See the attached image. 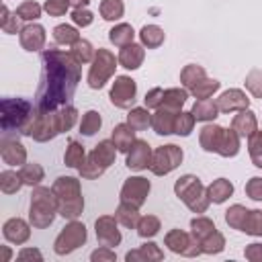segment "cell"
<instances>
[{
  "instance_id": "cell-18",
  "label": "cell",
  "mask_w": 262,
  "mask_h": 262,
  "mask_svg": "<svg viewBox=\"0 0 262 262\" xmlns=\"http://www.w3.org/2000/svg\"><path fill=\"white\" fill-rule=\"evenodd\" d=\"M2 233H4L6 242L20 246V244H25L31 237V225L25 219H20V217H12V219H8L4 223Z\"/></svg>"
},
{
  "instance_id": "cell-53",
  "label": "cell",
  "mask_w": 262,
  "mask_h": 262,
  "mask_svg": "<svg viewBox=\"0 0 262 262\" xmlns=\"http://www.w3.org/2000/svg\"><path fill=\"white\" fill-rule=\"evenodd\" d=\"M41 6L37 4V2H33V0H27V2H23L18 8H16V16L18 18H23V20H37L39 16H41Z\"/></svg>"
},
{
  "instance_id": "cell-40",
  "label": "cell",
  "mask_w": 262,
  "mask_h": 262,
  "mask_svg": "<svg viewBox=\"0 0 262 262\" xmlns=\"http://www.w3.org/2000/svg\"><path fill=\"white\" fill-rule=\"evenodd\" d=\"M23 184H25V182H23V178H20L18 172H12V170L0 172V188H2L4 194H14V192H18Z\"/></svg>"
},
{
  "instance_id": "cell-27",
  "label": "cell",
  "mask_w": 262,
  "mask_h": 262,
  "mask_svg": "<svg viewBox=\"0 0 262 262\" xmlns=\"http://www.w3.org/2000/svg\"><path fill=\"white\" fill-rule=\"evenodd\" d=\"M190 113H192V117L196 121H205L207 123V121H213L217 117L219 108H217V102L211 100V98H196V102L192 104Z\"/></svg>"
},
{
  "instance_id": "cell-9",
  "label": "cell",
  "mask_w": 262,
  "mask_h": 262,
  "mask_svg": "<svg viewBox=\"0 0 262 262\" xmlns=\"http://www.w3.org/2000/svg\"><path fill=\"white\" fill-rule=\"evenodd\" d=\"M86 225L76 221V219H70V223L59 231V235L55 237L53 242V250L57 256H66V254H72L74 250H78L80 246H84L86 242Z\"/></svg>"
},
{
  "instance_id": "cell-10",
  "label": "cell",
  "mask_w": 262,
  "mask_h": 262,
  "mask_svg": "<svg viewBox=\"0 0 262 262\" xmlns=\"http://www.w3.org/2000/svg\"><path fill=\"white\" fill-rule=\"evenodd\" d=\"M164 244L168 246L170 252L174 254H180V256H186V258H194L199 254H203L201 250V244L194 239L192 233H186L182 229H170L164 237Z\"/></svg>"
},
{
  "instance_id": "cell-14",
  "label": "cell",
  "mask_w": 262,
  "mask_h": 262,
  "mask_svg": "<svg viewBox=\"0 0 262 262\" xmlns=\"http://www.w3.org/2000/svg\"><path fill=\"white\" fill-rule=\"evenodd\" d=\"M117 217L113 215H102L96 219L94 223V229H96V239L100 246H119L121 244V231L117 229Z\"/></svg>"
},
{
  "instance_id": "cell-50",
  "label": "cell",
  "mask_w": 262,
  "mask_h": 262,
  "mask_svg": "<svg viewBox=\"0 0 262 262\" xmlns=\"http://www.w3.org/2000/svg\"><path fill=\"white\" fill-rule=\"evenodd\" d=\"M80 170V176L82 178H88V180H94V178H98V176H102L104 174V166H100L92 156H86V160H84V164L78 168Z\"/></svg>"
},
{
  "instance_id": "cell-30",
  "label": "cell",
  "mask_w": 262,
  "mask_h": 262,
  "mask_svg": "<svg viewBox=\"0 0 262 262\" xmlns=\"http://www.w3.org/2000/svg\"><path fill=\"white\" fill-rule=\"evenodd\" d=\"M115 217H117V221H119L121 225L133 229V227H137V221H139V207L121 201L119 207H117V211H115Z\"/></svg>"
},
{
  "instance_id": "cell-61",
  "label": "cell",
  "mask_w": 262,
  "mask_h": 262,
  "mask_svg": "<svg viewBox=\"0 0 262 262\" xmlns=\"http://www.w3.org/2000/svg\"><path fill=\"white\" fill-rule=\"evenodd\" d=\"M18 260H20V262H27V260H37V262H41L43 256H41V252H39L37 248H25V250H20Z\"/></svg>"
},
{
  "instance_id": "cell-24",
  "label": "cell",
  "mask_w": 262,
  "mask_h": 262,
  "mask_svg": "<svg viewBox=\"0 0 262 262\" xmlns=\"http://www.w3.org/2000/svg\"><path fill=\"white\" fill-rule=\"evenodd\" d=\"M113 143L117 145V149L119 151H123V154H127L129 151V147L133 145V141H135V129L129 125V123H119V125H115V129H113Z\"/></svg>"
},
{
  "instance_id": "cell-23",
  "label": "cell",
  "mask_w": 262,
  "mask_h": 262,
  "mask_svg": "<svg viewBox=\"0 0 262 262\" xmlns=\"http://www.w3.org/2000/svg\"><path fill=\"white\" fill-rule=\"evenodd\" d=\"M231 127L237 131L239 137H250L258 129V119L250 108L237 111V115L231 119Z\"/></svg>"
},
{
  "instance_id": "cell-28",
  "label": "cell",
  "mask_w": 262,
  "mask_h": 262,
  "mask_svg": "<svg viewBox=\"0 0 262 262\" xmlns=\"http://www.w3.org/2000/svg\"><path fill=\"white\" fill-rule=\"evenodd\" d=\"M237 151H239V135H237V131L233 127L223 129V137H221L217 154L223 156V158H233V156H237Z\"/></svg>"
},
{
  "instance_id": "cell-36",
  "label": "cell",
  "mask_w": 262,
  "mask_h": 262,
  "mask_svg": "<svg viewBox=\"0 0 262 262\" xmlns=\"http://www.w3.org/2000/svg\"><path fill=\"white\" fill-rule=\"evenodd\" d=\"M20 178L27 186H37L43 178H45V170L41 168V164H35V162H29V164H23L20 166Z\"/></svg>"
},
{
  "instance_id": "cell-4",
  "label": "cell",
  "mask_w": 262,
  "mask_h": 262,
  "mask_svg": "<svg viewBox=\"0 0 262 262\" xmlns=\"http://www.w3.org/2000/svg\"><path fill=\"white\" fill-rule=\"evenodd\" d=\"M57 213V201L51 188L35 186L31 192V205H29V223L37 229H45L55 221Z\"/></svg>"
},
{
  "instance_id": "cell-49",
  "label": "cell",
  "mask_w": 262,
  "mask_h": 262,
  "mask_svg": "<svg viewBox=\"0 0 262 262\" xmlns=\"http://www.w3.org/2000/svg\"><path fill=\"white\" fill-rule=\"evenodd\" d=\"M194 121H196V119L192 117V113L180 111V113L176 115V121H174V133H176V135H182V137L190 135L192 129H194Z\"/></svg>"
},
{
  "instance_id": "cell-32",
  "label": "cell",
  "mask_w": 262,
  "mask_h": 262,
  "mask_svg": "<svg viewBox=\"0 0 262 262\" xmlns=\"http://www.w3.org/2000/svg\"><path fill=\"white\" fill-rule=\"evenodd\" d=\"M133 37H135V31H133V27L127 25V23H119V25H115V27L108 31V39H111V43L117 45V47H125V45L133 43Z\"/></svg>"
},
{
  "instance_id": "cell-22",
  "label": "cell",
  "mask_w": 262,
  "mask_h": 262,
  "mask_svg": "<svg viewBox=\"0 0 262 262\" xmlns=\"http://www.w3.org/2000/svg\"><path fill=\"white\" fill-rule=\"evenodd\" d=\"M221 137H223V127L211 123V125H205V127L201 129V133H199V143H201V147H203L205 151L217 154L219 143H221Z\"/></svg>"
},
{
  "instance_id": "cell-29",
  "label": "cell",
  "mask_w": 262,
  "mask_h": 262,
  "mask_svg": "<svg viewBox=\"0 0 262 262\" xmlns=\"http://www.w3.org/2000/svg\"><path fill=\"white\" fill-rule=\"evenodd\" d=\"M205 78H207L205 68L199 66V63H188V66H184L182 72H180V82H182V86H184L188 92H190L199 82H203Z\"/></svg>"
},
{
  "instance_id": "cell-35",
  "label": "cell",
  "mask_w": 262,
  "mask_h": 262,
  "mask_svg": "<svg viewBox=\"0 0 262 262\" xmlns=\"http://www.w3.org/2000/svg\"><path fill=\"white\" fill-rule=\"evenodd\" d=\"M127 123H129L135 131H145L147 127H151V115H149L147 108L135 106V108H131L129 115H127Z\"/></svg>"
},
{
  "instance_id": "cell-42",
  "label": "cell",
  "mask_w": 262,
  "mask_h": 262,
  "mask_svg": "<svg viewBox=\"0 0 262 262\" xmlns=\"http://www.w3.org/2000/svg\"><path fill=\"white\" fill-rule=\"evenodd\" d=\"M242 231L248 235H262V211L260 209H250L246 215V221L242 225Z\"/></svg>"
},
{
  "instance_id": "cell-48",
  "label": "cell",
  "mask_w": 262,
  "mask_h": 262,
  "mask_svg": "<svg viewBox=\"0 0 262 262\" xmlns=\"http://www.w3.org/2000/svg\"><path fill=\"white\" fill-rule=\"evenodd\" d=\"M219 86H221L219 80H215V78H205L203 82H199V84L190 90V94H192L194 98H211L213 92L219 90Z\"/></svg>"
},
{
  "instance_id": "cell-11",
  "label": "cell",
  "mask_w": 262,
  "mask_h": 262,
  "mask_svg": "<svg viewBox=\"0 0 262 262\" xmlns=\"http://www.w3.org/2000/svg\"><path fill=\"white\" fill-rule=\"evenodd\" d=\"M135 96H137L135 80L129 78V76H117L113 86H111V92H108L111 102L117 108H131L133 102H135Z\"/></svg>"
},
{
  "instance_id": "cell-62",
  "label": "cell",
  "mask_w": 262,
  "mask_h": 262,
  "mask_svg": "<svg viewBox=\"0 0 262 262\" xmlns=\"http://www.w3.org/2000/svg\"><path fill=\"white\" fill-rule=\"evenodd\" d=\"M74 8H86L88 4H90V0H68Z\"/></svg>"
},
{
  "instance_id": "cell-39",
  "label": "cell",
  "mask_w": 262,
  "mask_h": 262,
  "mask_svg": "<svg viewBox=\"0 0 262 262\" xmlns=\"http://www.w3.org/2000/svg\"><path fill=\"white\" fill-rule=\"evenodd\" d=\"M94 49H92V45H90V41H86V39H80V41H76L74 45H72V49H70V55L82 66V63H88V61H92L94 59Z\"/></svg>"
},
{
  "instance_id": "cell-47",
  "label": "cell",
  "mask_w": 262,
  "mask_h": 262,
  "mask_svg": "<svg viewBox=\"0 0 262 262\" xmlns=\"http://www.w3.org/2000/svg\"><path fill=\"white\" fill-rule=\"evenodd\" d=\"M100 125H102L100 115L96 111H88V113H84V117L80 121V133L86 135V137H90V135H94L100 129Z\"/></svg>"
},
{
  "instance_id": "cell-59",
  "label": "cell",
  "mask_w": 262,
  "mask_h": 262,
  "mask_svg": "<svg viewBox=\"0 0 262 262\" xmlns=\"http://www.w3.org/2000/svg\"><path fill=\"white\" fill-rule=\"evenodd\" d=\"M90 260L92 262H115L117 256H115V252L108 246H102V248H98V250H94L90 254Z\"/></svg>"
},
{
  "instance_id": "cell-37",
  "label": "cell",
  "mask_w": 262,
  "mask_h": 262,
  "mask_svg": "<svg viewBox=\"0 0 262 262\" xmlns=\"http://www.w3.org/2000/svg\"><path fill=\"white\" fill-rule=\"evenodd\" d=\"M217 227H215V223L209 219V217H194L192 221H190V233L194 235V239L201 244L209 233H213Z\"/></svg>"
},
{
  "instance_id": "cell-7",
  "label": "cell",
  "mask_w": 262,
  "mask_h": 262,
  "mask_svg": "<svg viewBox=\"0 0 262 262\" xmlns=\"http://www.w3.org/2000/svg\"><path fill=\"white\" fill-rule=\"evenodd\" d=\"M61 133V123H59V113L57 111H37L35 108V115H33V121L27 129V135L33 137L35 141H49L53 139L55 135Z\"/></svg>"
},
{
  "instance_id": "cell-8",
  "label": "cell",
  "mask_w": 262,
  "mask_h": 262,
  "mask_svg": "<svg viewBox=\"0 0 262 262\" xmlns=\"http://www.w3.org/2000/svg\"><path fill=\"white\" fill-rule=\"evenodd\" d=\"M182 158H184L182 147H178V145H174V143L160 145V147H156L154 154H151L149 170H151V174H156V176H166V174H170L172 170H176V168L182 164Z\"/></svg>"
},
{
  "instance_id": "cell-6",
  "label": "cell",
  "mask_w": 262,
  "mask_h": 262,
  "mask_svg": "<svg viewBox=\"0 0 262 262\" xmlns=\"http://www.w3.org/2000/svg\"><path fill=\"white\" fill-rule=\"evenodd\" d=\"M117 61L115 55L108 51V49H102L98 47L96 53H94V59H92V66H90V72H88V86L92 90H100L115 74L117 70Z\"/></svg>"
},
{
  "instance_id": "cell-26",
  "label": "cell",
  "mask_w": 262,
  "mask_h": 262,
  "mask_svg": "<svg viewBox=\"0 0 262 262\" xmlns=\"http://www.w3.org/2000/svg\"><path fill=\"white\" fill-rule=\"evenodd\" d=\"M207 192H209L211 203L221 205V203H225V201L233 194V184H231L227 178H217V180H213V182L207 186Z\"/></svg>"
},
{
  "instance_id": "cell-13",
  "label": "cell",
  "mask_w": 262,
  "mask_h": 262,
  "mask_svg": "<svg viewBox=\"0 0 262 262\" xmlns=\"http://www.w3.org/2000/svg\"><path fill=\"white\" fill-rule=\"evenodd\" d=\"M0 156H2V162L8 164V166H23V164H27V147L18 141V137H12L10 133H2Z\"/></svg>"
},
{
  "instance_id": "cell-57",
  "label": "cell",
  "mask_w": 262,
  "mask_h": 262,
  "mask_svg": "<svg viewBox=\"0 0 262 262\" xmlns=\"http://www.w3.org/2000/svg\"><path fill=\"white\" fill-rule=\"evenodd\" d=\"M72 20H74V25H78V27H88V25H92L94 14H92L88 8H74Z\"/></svg>"
},
{
  "instance_id": "cell-5",
  "label": "cell",
  "mask_w": 262,
  "mask_h": 262,
  "mask_svg": "<svg viewBox=\"0 0 262 262\" xmlns=\"http://www.w3.org/2000/svg\"><path fill=\"white\" fill-rule=\"evenodd\" d=\"M174 192L176 196L192 211V213H205L211 205L207 186L201 182L199 176L194 174H184L174 182Z\"/></svg>"
},
{
  "instance_id": "cell-19",
  "label": "cell",
  "mask_w": 262,
  "mask_h": 262,
  "mask_svg": "<svg viewBox=\"0 0 262 262\" xmlns=\"http://www.w3.org/2000/svg\"><path fill=\"white\" fill-rule=\"evenodd\" d=\"M125 260H127V262H160V260H164V252L160 250L158 244L145 242V244H141L137 250L127 252V254H125Z\"/></svg>"
},
{
  "instance_id": "cell-55",
  "label": "cell",
  "mask_w": 262,
  "mask_h": 262,
  "mask_svg": "<svg viewBox=\"0 0 262 262\" xmlns=\"http://www.w3.org/2000/svg\"><path fill=\"white\" fill-rule=\"evenodd\" d=\"M70 8V2L68 0H47L43 4V10L49 14V16H63Z\"/></svg>"
},
{
  "instance_id": "cell-20",
  "label": "cell",
  "mask_w": 262,
  "mask_h": 262,
  "mask_svg": "<svg viewBox=\"0 0 262 262\" xmlns=\"http://www.w3.org/2000/svg\"><path fill=\"white\" fill-rule=\"evenodd\" d=\"M176 115H178V111H172V108H164V106L156 108V113L151 115V129L158 135H170V133H174Z\"/></svg>"
},
{
  "instance_id": "cell-54",
  "label": "cell",
  "mask_w": 262,
  "mask_h": 262,
  "mask_svg": "<svg viewBox=\"0 0 262 262\" xmlns=\"http://www.w3.org/2000/svg\"><path fill=\"white\" fill-rule=\"evenodd\" d=\"M0 27L4 33L8 35H14V33H20V25L16 20V14H10V10L6 6H2V18H0Z\"/></svg>"
},
{
  "instance_id": "cell-46",
  "label": "cell",
  "mask_w": 262,
  "mask_h": 262,
  "mask_svg": "<svg viewBox=\"0 0 262 262\" xmlns=\"http://www.w3.org/2000/svg\"><path fill=\"white\" fill-rule=\"evenodd\" d=\"M223 248H225V237H223V233L221 231H213V233H209L203 242H201V250H203V254H219V252H223Z\"/></svg>"
},
{
  "instance_id": "cell-34",
  "label": "cell",
  "mask_w": 262,
  "mask_h": 262,
  "mask_svg": "<svg viewBox=\"0 0 262 262\" xmlns=\"http://www.w3.org/2000/svg\"><path fill=\"white\" fill-rule=\"evenodd\" d=\"M186 98H188V90L186 88H168V90H164V100H162L160 106L180 113V108L186 102Z\"/></svg>"
},
{
  "instance_id": "cell-31",
  "label": "cell",
  "mask_w": 262,
  "mask_h": 262,
  "mask_svg": "<svg viewBox=\"0 0 262 262\" xmlns=\"http://www.w3.org/2000/svg\"><path fill=\"white\" fill-rule=\"evenodd\" d=\"M139 39H141V45L147 47V49H156L164 43L166 39V33L158 27V25H145L141 31H139Z\"/></svg>"
},
{
  "instance_id": "cell-58",
  "label": "cell",
  "mask_w": 262,
  "mask_h": 262,
  "mask_svg": "<svg viewBox=\"0 0 262 262\" xmlns=\"http://www.w3.org/2000/svg\"><path fill=\"white\" fill-rule=\"evenodd\" d=\"M162 100H164V88H151L149 92H145V98H143L145 108H160Z\"/></svg>"
},
{
  "instance_id": "cell-33",
  "label": "cell",
  "mask_w": 262,
  "mask_h": 262,
  "mask_svg": "<svg viewBox=\"0 0 262 262\" xmlns=\"http://www.w3.org/2000/svg\"><path fill=\"white\" fill-rule=\"evenodd\" d=\"M86 160V151H84V145L78 143L76 139H70L68 141V147H66V154H63V164L68 168H80Z\"/></svg>"
},
{
  "instance_id": "cell-45",
  "label": "cell",
  "mask_w": 262,
  "mask_h": 262,
  "mask_svg": "<svg viewBox=\"0 0 262 262\" xmlns=\"http://www.w3.org/2000/svg\"><path fill=\"white\" fill-rule=\"evenodd\" d=\"M137 233L139 237H154L160 231V219L156 215H143L137 221Z\"/></svg>"
},
{
  "instance_id": "cell-2",
  "label": "cell",
  "mask_w": 262,
  "mask_h": 262,
  "mask_svg": "<svg viewBox=\"0 0 262 262\" xmlns=\"http://www.w3.org/2000/svg\"><path fill=\"white\" fill-rule=\"evenodd\" d=\"M55 201H57V213L63 219H78L84 211V196L80 188V180L74 176H59L51 186Z\"/></svg>"
},
{
  "instance_id": "cell-60",
  "label": "cell",
  "mask_w": 262,
  "mask_h": 262,
  "mask_svg": "<svg viewBox=\"0 0 262 262\" xmlns=\"http://www.w3.org/2000/svg\"><path fill=\"white\" fill-rule=\"evenodd\" d=\"M244 256L250 260V262H262V244H250V246H246V250H244Z\"/></svg>"
},
{
  "instance_id": "cell-15",
  "label": "cell",
  "mask_w": 262,
  "mask_h": 262,
  "mask_svg": "<svg viewBox=\"0 0 262 262\" xmlns=\"http://www.w3.org/2000/svg\"><path fill=\"white\" fill-rule=\"evenodd\" d=\"M151 154H154V151H151V147H149V143H147L145 139H135L133 145H131L129 151H127L125 166H127L129 170H135V172L145 170V168H149Z\"/></svg>"
},
{
  "instance_id": "cell-43",
  "label": "cell",
  "mask_w": 262,
  "mask_h": 262,
  "mask_svg": "<svg viewBox=\"0 0 262 262\" xmlns=\"http://www.w3.org/2000/svg\"><path fill=\"white\" fill-rule=\"evenodd\" d=\"M248 211H250V209H246L244 205H231V207L225 211V223H227L231 229L242 231V225H244V221H246Z\"/></svg>"
},
{
  "instance_id": "cell-1",
  "label": "cell",
  "mask_w": 262,
  "mask_h": 262,
  "mask_svg": "<svg viewBox=\"0 0 262 262\" xmlns=\"http://www.w3.org/2000/svg\"><path fill=\"white\" fill-rule=\"evenodd\" d=\"M41 80L35 94L37 111H57L68 104L76 92L80 82V63L70 55V51H61L49 47L41 53Z\"/></svg>"
},
{
  "instance_id": "cell-41",
  "label": "cell",
  "mask_w": 262,
  "mask_h": 262,
  "mask_svg": "<svg viewBox=\"0 0 262 262\" xmlns=\"http://www.w3.org/2000/svg\"><path fill=\"white\" fill-rule=\"evenodd\" d=\"M98 12L104 20H119L125 12V4L123 0H102L98 6Z\"/></svg>"
},
{
  "instance_id": "cell-51",
  "label": "cell",
  "mask_w": 262,
  "mask_h": 262,
  "mask_svg": "<svg viewBox=\"0 0 262 262\" xmlns=\"http://www.w3.org/2000/svg\"><path fill=\"white\" fill-rule=\"evenodd\" d=\"M244 84H246L248 92H250L254 98H262V70H260V68L250 70Z\"/></svg>"
},
{
  "instance_id": "cell-12",
  "label": "cell",
  "mask_w": 262,
  "mask_h": 262,
  "mask_svg": "<svg viewBox=\"0 0 262 262\" xmlns=\"http://www.w3.org/2000/svg\"><path fill=\"white\" fill-rule=\"evenodd\" d=\"M149 188H151V184H149L147 178H143V176H131V178H127L123 182L119 196L125 203H131L135 207H141L145 203L147 194H149Z\"/></svg>"
},
{
  "instance_id": "cell-44",
  "label": "cell",
  "mask_w": 262,
  "mask_h": 262,
  "mask_svg": "<svg viewBox=\"0 0 262 262\" xmlns=\"http://www.w3.org/2000/svg\"><path fill=\"white\" fill-rule=\"evenodd\" d=\"M248 151H250V160L256 168H262V131L256 129L250 137H248Z\"/></svg>"
},
{
  "instance_id": "cell-3",
  "label": "cell",
  "mask_w": 262,
  "mask_h": 262,
  "mask_svg": "<svg viewBox=\"0 0 262 262\" xmlns=\"http://www.w3.org/2000/svg\"><path fill=\"white\" fill-rule=\"evenodd\" d=\"M35 108L25 98H2V133H20L27 135V129L33 121Z\"/></svg>"
},
{
  "instance_id": "cell-17",
  "label": "cell",
  "mask_w": 262,
  "mask_h": 262,
  "mask_svg": "<svg viewBox=\"0 0 262 262\" xmlns=\"http://www.w3.org/2000/svg\"><path fill=\"white\" fill-rule=\"evenodd\" d=\"M215 102H217L219 113H237V111H242V108H250V98H248L246 92L239 90V88H229V90H225Z\"/></svg>"
},
{
  "instance_id": "cell-38",
  "label": "cell",
  "mask_w": 262,
  "mask_h": 262,
  "mask_svg": "<svg viewBox=\"0 0 262 262\" xmlns=\"http://www.w3.org/2000/svg\"><path fill=\"white\" fill-rule=\"evenodd\" d=\"M53 39H55V43H59V45H74L76 41H80V33H78V29L76 27H72V25H57L55 29H53Z\"/></svg>"
},
{
  "instance_id": "cell-52",
  "label": "cell",
  "mask_w": 262,
  "mask_h": 262,
  "mask_svg": "<svg viewBox=\"0 0 262 262\" xmlns=\"http://www.w3.org/2000/svg\"><path fill=\"white\" fill-rule=\"evenodd\" d=\"M57 113H59V123H61V133H66V131H70L74 125H76V121H78V111H76V106H72L70 102L68 104H63V106H59L57 108Z\"/></svg>"
},
{
  "instance_id": "cell-25",
  "label": "cell",
  "mask_w": 262,
  "mask_h": 262,
  "mask_svg": "<svg viewBox=\"0 0 262 262\" xmlns=\"http://www.w3.org/2000/svg\"><path fill=\"white\" fill-rule=\"evenodd\" d=\"M117 145L113 143V139H102L98 141V145H94V149L90 151V156L104 168H108L111 164H115V156H117Z\"/></svg>"
},
{
  "instance_id": "cell-16",
  "label": "cell",
  "mask_w": 262,
  "mask_h": 262,
  "mask_svg": "<svg viewBox=\"0 0 262 262\" xmlns=\"http://www.w3.org/2000/svg\"><path fill=\"white\" fill-rule=\"evenodd\" d=\"M18 41H20V47L25 51H39L45 47V41H47V35H45V29L37 23H31L27 27L20 29L18 33Z\"/></svg>"
},
{
  "instance_id": "cell-56",
  "label": "cell",
  "mask_w": 262,
  "mask_h": 262,
  "mask_svg": "<svg viewBox=\"0 0 262 262\" xmlns=\"http://www.w3.org/2000/svg\"><path fill=\"white\" fill-rule=\"evenodd\" d=\"M246 194L252 201H262V176H252L246 182Z\"/></svg>"
},
{
  "instance_id": "cell-21",
  "label": "cell",
  "mask_w": 262,
  "mask_h": 262,
  "mask_svg": "<svg viewBox=\"0 0 262 262\" xmlns=\"http://www.w3.org/2000/svg\"><path fill=\"white\" fill-rule=\"evenodd\" d=\"M143 57H145V49H143V45L129 43V45L121 47L117 59H119V63H121L125 70H137V68L143 63Z\"/></svg>"
}]
</instances>
